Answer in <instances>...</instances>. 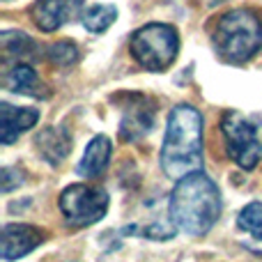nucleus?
I'll return each mask as SVG.
<instances>
[{
    "mask_svg": "<svg viewBox=\"0 0 262 262\" xmlns=\"http://www.w3.org/2000/svg\"><path fill=\"white\" fill-rule=\"evenodd\" d=\"M226 152L242 170H253L262 161V143L258 129L237 111H228L221 120Z\"/></svg>",
    "mask_w": 262,
    "mask_h": 262,
    "instance_id": "obj_6",
    "label": "nucleus"
},
{
    "mask_svg": "<svg viewBox=\"0 0 262 262\" xmlns=\"http://www.w3.org/2000/svg\"><path fill=\"white\" fill-rule=\"evenodd\" d=\"M83 0H39L32 7V18L37 28L44 32H53L78 16Z\"/></svg>",
    "mask_w": 262,
    "mask_h": 262,
    "instance_id": "obj_8",
    "label": "nucleus"
},
{
    "mask_svg": "<svg viewBox=\"0 0 262 262\" xmlns=\"http://www.w3.org/2000/svg\"><path fill=\"white\" fill-rule=\"evenodd\" d=\"M214 46L228 62H249L262 49V21L258 14L251 9H232L223 14L214 28Z\"/></svg>",
    "mask_w": 262,
    "mask_h": 262,
    "instance_id": "obj_3",
    "label": "nucleus"
},
{
    "mask_svg": "<svg viewBox=\"0 0 262 262\" xmlns=\"http://www.w3.org/2000/svg\"><path fill=\"white\" fill-rule=\"evenodd\" d=\"M131 55L147 72H163L170 67L180 51V37L172 26L166 23H147L134 32L129 41Z\"/></svg>",
    "mask_w": 262,
    "mask_h": 262,
    "instance_id": "obj_4",
    "label": "nucleus"
},
{
    "mask_svg": "<svg viewBox=\"0 0 262 262\" xmlns=\"http://www.w3.org/2000/svg\"><path fill=\"white\" fill-rule=\"evenodd\" d=\"M35 49V41L26 32H5L3 35V51L7 58H26Z\"/></svg>",
    "mask_w": 262,
    "mask_h": 262,
    "instance_id": "obj_15",
    "label": "nucleus"
},
{
    "mask_svg": "<svg viewBox=\"0 0 262 262\" xmlns=\"http://www.w3.org/2000/svg\"><path fill=\"white\" fill-rule=\"evenodd\" d=\"M221 191L205 172L184 175L170 193V219L177 230L191 237H203L221 216Z\"/></svg>",
    "mask_w": 262,
    "mask_h": 262,
    "instance_id": "obj_1",
    "label": "nucleus"
},
{
    "mask_svg": "<svg viewBox=\"0 0 262 262\" xmlns=\"http://www.w3.org/2000/svg\"><path fill=\"white\" fill-rule=\"evenodd\" d=\"M5 88L12 92H18V95H28V97H39V99H46L49 97V90L46 85L39 81L37 72L30 67V64H21L12 67L7 74H5Z\"/></svg>",
    "mask_w": 262,
    "mask_h": 262,
    "instance_id": "obj_12",
    "label": "nucleus"
},
{
    "mask_svg": "<svg viewBox=\"0 0 262 262\" xmlns=\"http://www.w3.org/2000/svg\"><path fill=\"white\" fill-rule=\"evenodd\" d=\"M152 124H154V113L152 108L145 106L143 99L140 106H129L124 111V118L120 122V136H122V140H138L152 131Z\"/></svg>",
    "mask_w": 262,
    "mask_h": 262,
    "instance_id": "obj_13",
    "label": "nucleus"
},
{
    "mask_svg": "<svg viewBox=\"0 0 262 262\" xmlns=\"http://www.w3.org/2000/svg\"><path fill=\"white\" fill-rule=\"evenodd\" d=\"M115 18H118V9L113 5H95V7H90L85 12L83 26L90 32H104L113 26Z\"/></svg>",
    "mask_w": 262,
    "mask_h": 262,
    "instance_id": "obj_14",
    "label": "nucleus"
},
{
    "mask_svg": "<svg viewBox=\"0 0 262 262\" xmlns=\"http://www.w3.org/2000/svg\"><path fill=\"white\" fill-rule=\"evenodd\" d=\"M49 60L55 64H60V67H69L72 62H76L78 58V49L76 44H72V41H55V44L49 46Z\"/></svg>",
    "mask_w": 262,
    "mask_h": 262,
    "instance_id": "obj_17",
    "label": "nucleus"
},
{
    "mask_svg": "<svg viewBox=\"0 0 262 262\" xmlns=\"http://www.w3.org/2000/svg\"><path fill=\"white\" fill-rule=\"evenodd\" d=\"M111 154H113V143H111L108 136H95V138L88 143L85 152H83L81 161L76 166V172L81 177H88V180H95L101 172L108 168Z\"/></svg>",
    "mask_w": 262,
    "mask_h": 262,
    "instance_id": "obj_11",
    "label": "nucleus"
},
{
    "mask_svg": "<svg viewBox=\"0 0 262 262\" xmlns=\"http://www.w3.org/2000/svg\"><path fill=\"white\" fill-rule=\"evenodd\" d=\"M23 184V172L18 168H5L3 170V191L9 193L14 186H21Z\"/></svg>",
    "mask_w": 262,
    "mask_h": 262,
    "instance_id": "obj_18",
    "label": "nucleus"
},
{
    "mask_svg": "<svg viewBox=\"0 0 262 262\" xmlns=\"http://www.w3.org/2000/svg\"><path fill=\"white\" fill-rule=\"evenodd\" d=\"M44 242V230L28 223H7L3 228V258L7 262L18 260L35 251Z\"/></svg>",
    "mask_w": 262,
    "mask_h": 262,
    "instance_id": "obj_7",
    "label": "nucleus"
},
{
    "mask_svg": "<svg viewBox=\"0 0 262 262\" xmlns=\"http://www.w3.org/2000/svg\"><path fill=\"white\" fill-rule=\"evenodd\" d=\"M35 147L39 157L51 166H58L72 152V136L64 127H46L37 134Z\"/></svg>",
    "mask_w": 262,
    "mask_h": 262,
    "instance_id": "obj_9",
    "label": "nucleus"
},
{
    "mask_svg": "<svg viewBox=\"0 0 262 262\" xmlns=\"http://www.w3.org/2000/svg\"><path fill=\"white\" fill-rule=\"evenodd\" d=\"M239 230L253 235L255 239H262V203H249L237 216Z\"/></svg>",
    "mask_w": 262,
    "mask_h": 262,
    "instance_id": "obj_16",
    "label": "nucleus"
},
{
    "mask_svg": "<svg viewBox=\"0 0 262 262\" xmlns=\"http://www.w3.org/2000/svg\"><path fill=\"white\" fill-rule=\"evenodd\" d=\"M60 212L69 228H88L101 221L108 212V193L99 186L72 184L60 193Z\"/></svg>",
    "mask_w": 262,
    "mask_h": 262,
    "instance_id": "obj_5",
    "label": "nucleus"
},
{
    "mask_svg": "<svg viewBox=\"0 0 262 262\" xmlns=\"http://www.w3.org/2000/svg\"><path fill=\"white\" fill-rule=\"evenodd\" d=\"M203 166V115L189 104H180L168 115L161 147V168L168 177L182 180Z\"/></svg>",
    "mask_w": 262,
    "mask_h": 262,
    "instance_id": "obj_2",
    "label": "nucleus"
},
{
    "mask_svg": "<svg viewBox=\"0 0 262 262\" xmlns=\"http://www.w3.org/2000/svg\"><path fill=\"white\" fill-rule=\"evenodd\" d=\"M39 120V111L37 108H16L9 104H0V140L3 145H12L23 131L35 127Z\"/></svg>",
    "mask_w": 262,
    "mask_h": 262,
    "instance_id": "obj_10",
    "label": "nucleus"
}]
</instances>
